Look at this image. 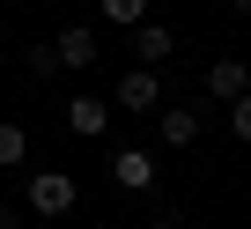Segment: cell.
Returning a JSON list of instances; mask_svg holds the SVG:
<instances>
[{
    "label": "cell",
    "instance_id": "8",
    "mask_svg": "<svg viewBox=\"0 0 251 229\" xmlns=\"http://www.w3.org/2000/svg\"><path fill=\"white\" fill-rule=\"evenodd\" d=\"M244 89H251V59H214L207 67V96L214 103H236Z\"/></svg>",
    "mask_w": 251,
    "mask_h": 229
},
{
    "label": "cell",
    "instance_id": "10",
    "mask_svg": "<svg viewBox=\"0 0 251 229\" xmlns=\"http://www.w3.org/2000/svg\"><path fill=\"white\" fill-rule=\"evenodd\" d=\"M96 8H103V23H118V30L148 23V0H96Z\"/></svg>",
    "mask_w": 251,
    "mask_h": 229
},
{
    "label": "cell",
    "instance_id": "2",
    "mask_svg": "<svg viewBox=\"0 0 251 229\" xmlns=\"http://www.w3.org/2000/svg\"><path fill=\"white\" fill-rule=\"evenodd\" d=\"M111 103H118V111H133V119H148V111L163 103V67H126L118 89H111Z\"/></svg>",
    "mask_w": 251,
    "mask_h": 229
},
{
    "label": "cell",
    "instance_id": "12",
    "mask_svg": "<svg viewBox=\"0 0 251 229\" xmlns=\"http://www.w3.org/2000/svg\"><path fill=\"white\" fill-rule=\"evenodd\" d=\"M229 133H236V141H244V148H251V89H244V96H236V103H229Z\"/></svg>",
    "mask_w": 251,
    "mask_h": 229
},
{
    "label": "cell",
    "instance_id": "16",
    "mask_svg": "<svg viewBox=\"0 0 251 229\" xmlns=\"http://www.w3.org/2000/svg\"><path fill=\"white\" fill-rule=\"evenodd\" d=\"M0 45H8V30H0Z\"/></svg>",
    "mask_w": 251,
    "mask_h": 229
},
{
    "label": "cell",
    "instance_id": "15",
    "mask_svg": "<svg viewBox=\"0 0 251 229\" xmlns=\"http://www.w3.org/2000/svg\"><path fill=\"white\" fill-rule=\"evenodd\" d=\"M236 15H251V0H236Z\"/></svg>",
    "mask_w": 251,
    "mask_h": 229
},
{
    "label": "cell",
    "instance_id": "6",
    "mask_svg": "<svg viewBox=\"0 0 251 229\" xmlns=\"http://www.w3.org/2000/svg\"><path fill=\"white\" fill-rule=\"evenodd\" d=\"M155 141L163 148H192L200 141V111L192 103H155Z\"/></svg>",
    "mask_w": 251,
    "mask_h": 229
},
{
    "label": "cell",
    "instance_id": "1",
    "mask_svg": "<svg viewBox=\"0 0 251 229\" xmlns=\"http://www.w3.org/2000/svg\"><path fill=\"white\" fill-rule=\"evenodd\" d=\"M23 207H30L37 222H67V214L81 207V185H74L67 170H37V178L23 185Z\"/></svg>",
    "mask_w": 251,
    "mask_h": 229
},
{
    "label": "cell",
    "instance_id": "3",
    "mask_svg": "<svg viewBox=\"0 0 251 229\" xmlns=\"http://www.w3.org/2000/svg\"><path fill=\"white\" fill-rule=\"evenodd\" d=\"M59 119H67V133H74V141H103V133H111V103H103L96 89H81V96H67Z\"/></svg>",
    "mask_w": 251,
    "mask_h": 229
},
{
    "label": "cell",
    "instance_id": "13",
    "mask_svg": "<svg viewBox=\"0 0 251 229\" xmlns=\"http://www.w3.org/2000/svg\"><path fill=\"white\" fill-rule=\"evenodd\" d=\"M148 229H185V214H177V207H155V222H148Z\"/></svg>",
    "mask_w": 251,
    "mask_h": 229
},
{
    "label": "cell",
    "instance_id": "7",
    "mask_svg": "<svg viewBox=\"0 0 251 229\" xmlns=\"http://www.w3.org/2000/svg\"><path fill=\"white\" fill-rule=\"evenodd\" d=\"M126 45H133V67H163V59L177 52V30H170V23H133Z\"/></svg>",
    "mask_w": 251,
    "mask_h": 229
},
{
    "label": "cell",
    "instance_id": "5",
    "mask_svg": "<svg viewBox=\"0 0 251 229\" xmlns=\"http://www.w3.org/2000/svg\"><path fill=\"white\" fill-rule=\"evenodd\" d=\"M52 59H59V74H89V67H96V30H89V23H67V30L52 37Z\"/></svg>",
    "mask_w": 251,
    "mask_h": 229
},
{
    "label": "cell",
    "instance_id": "14",
    "mask_svg": "<svg viewBox=\"0 0 251 229\" xmlns=\"http://www.w3.org/2000/svg\"><path fill=\"white\" fill-rule=\"evenodd\" d=\"M0 229H23V207H0Z\"/></svg>",
    "mask_w": 251,
    "mask_h": 229
},
{
    "label": "cell",
    "instance_id": "11",
    "mask_svg": "<svg viewBox=\"0 0 251 229\" xmlns=\"http://www.w3.org/2000/svg\"><path fill=\"white\" fill-rule=\"evenodd\" d=\"M23 67H30V81H37V89H45V81L59 74V59H52V45H30V59H23Z\"/></svg>",
    "mask_w": 251,
    "mask_h": 229
},
{
    "label": "cell",
    "instance_id": "9",
    "mask_svg": "<svg viewBox=\"0 0 251 229\" xmlns=\"http://www.w3.org/2000/svg\"><path fill=\"white\" fill-rule=\"evenodd\" d=\"M23 155H30V133H23L15 119H0V170H15Z\"/></svg>",
    "mask_w": 251,
    "mask_h": 229
},
{
    "label": "cell",
    "instance_id": "4",
    "mask_svg": "<svg viewBox=\"0 0 251 229\" xmlns=\"http://www.w3.org/2000/svg\"><path fill=\"white\" fill-rule=\"evenodd\" d=\"M155 178H163V170H155V148H118V155H111V185H118V192L141 200V192H155Z\"/></svg>",
    "mask_w": 251,
    "mask_h": 229
}]
</instances>
